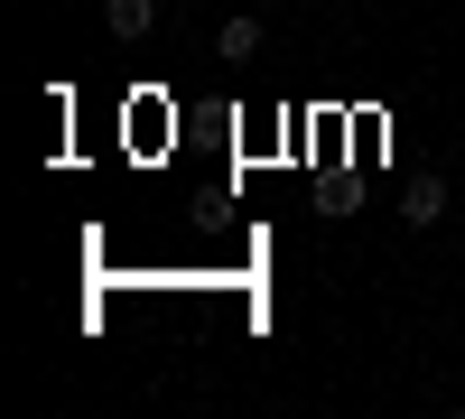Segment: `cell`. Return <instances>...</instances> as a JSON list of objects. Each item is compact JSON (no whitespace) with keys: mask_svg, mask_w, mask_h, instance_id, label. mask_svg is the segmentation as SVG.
Here are the masks:
<instances>
[{"mask_svg":"<svg viewBox=\"0 0 465 419\" xmlns=\"http://www.w3.org/2000/svg\"><path fill=\"white\" fill-rule=\"evenodd\" d=\"M103 28L122 37V47H140V37L159 28V0H103Z\"/></svg>","mask_w":465,"mask_h":419,"instance_id":"obj_1","label":"cell"},{"mask_svg":"<svg viewBox=\"0 0 465 419\" xmlns=\"http://www.w3.org/2000/svg\"><path fill=\"white\" fill-rule=\"evenodd\" d=\"M438 214H447V177H419L410 196H401V224H419V234H429Z\"/></svg>","mask_w":465,"mask_h":419,"instance_id":"obj_2","label":"cell"},{"mask_svg":"<svg viewBox=\"0 0 465 419\" xmlns=\"http://www.w3.org/2000/svg\"><path fill=\"white\" fill-rule=\"evenodd\" d=\"M214 56H223V65H252V56H261V19H223Z\"/></svg>","mask_w":465,"mask_h":419,"instance_id":"obj_3","label":"cell"}]
</instances>
